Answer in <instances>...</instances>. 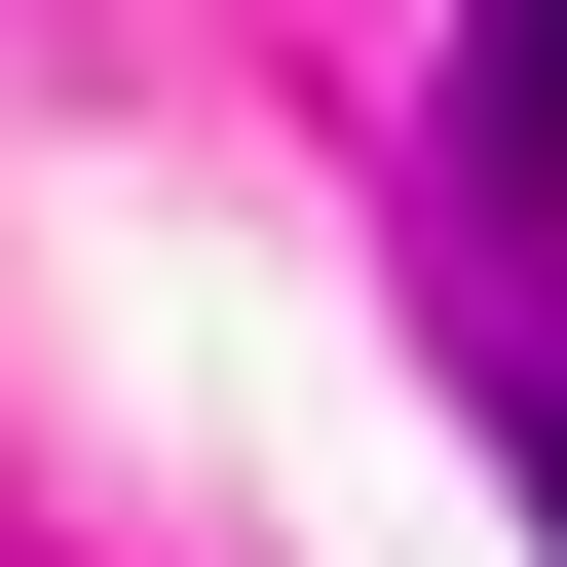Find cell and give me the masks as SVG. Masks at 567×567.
<instances>
[{"label":"cell","instance_id":"cell-1","mask_svg":"<svg viewBox=\"0 0 567 567\" xmlns=\"http://www.w3.org/2000/svg\"><path fill=\"white\" fill-rule=\"evenodd\" d=\"M454 114H492V189H567V0H492V76H454Z\"/></svg>","mask_w":567,"mask_h":567},{"label":"cell","instance_id":"cell-2","mask_svg":"<svg viewBox=\"0 0 567 567\" xmlns=\"http://www.w3.org/2000/svg\"><path fill=\"white\" fill-rule=\"evenodd\" d=\"M492 454H529V529H567V379H529V416H492Z\"/></svg>","mask_w":567,"mask_h":567}]
</instances>
